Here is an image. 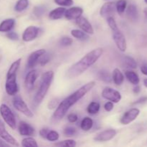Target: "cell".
Masks as SVG:
<instances>
[{"instance_id": "6da1fadb", "label": "cell", "mask_w": 147, "mask_h": 147, "mask_svg": "<svg viewBox=\"0 0 147 147\" xmlns=\"http://www.w3.org/2000/svg\"><path fill=\"white\" fill-rule=\"evenodd\" d=\"M95 85H96L95 81L89 82L78 89L76 92L72 93L68 97L65 98L63 101L60 102L52 116L53 121L58 122L62 120L69 109H70V107L76 104L82 98L84 97L90 90H91L94 88Z\"/></svg>"}, {"instance_id": "7a4b0ae2", "label": "cell", "mask_w": 147, "mask_h": 147, "mask_svg": "<svg viewBox=\"0 0 147 147\" xmlns=\"http://www.w3.org/2000/svg\"><path fill=\"white\" fill-rule=\"evenodd\" d=\"M103 54V49L98 47L89 52L88 53L83 56L79 61L75 63L67 70L66 76L69 79L76 78L98 61L100 56Z\"/></svg>"}, {"instance_id": "3957f363", "label": "cell", "mask_w": 147, "mask_h": 147, "mask_svg": "<svg viewBox=\"0 0 147 147\" xmlns=\"http://www.w3.org/2000/svg\"><path fill=\"white\" fill-rule=\"evenodd\" d=\"M54 77V73L52 70L47 71L42 76L41 82H40V88L38 90L36 93L34 98H33V105L34 107H37V106L42 103L44 98L45 97L50 86H51L52 81Z\"/></svg>"}, {"instance_id": "277c9868", "label": "cell", "mask_w": 147, "mask_h": 147, "mask_svg": "<svg viewBox=\"0 0 147 147\" xmlns=\"http://www.w3.org/2000/svg\"><path fill=\"white\" fill-rule=\"evenodd\" d=\"M0 114L5 123L10 128L12 129H16L17 123H16L15 116L9 106H7L6 104H1L0 106Z\"/></svg>"}, {"instance_id": "5b68a950", "label": "cell", "mask_w": 147, "mask_h": 147, "mask_svg": "<svg viewBox=\"0 0 147 147\" xmlns=\"http://www.w3.org/2000/svg\"><path fill=\"white\" fill-rule=\"evenodd\" d=\"M12 103L14 109L18 111H20V113H22V114H24V116H27L29 118H32L34 116L32 112L29 109L25 102L23 100V99L20 96H14L12 100Z\"/></svg>"}, {"instance_id": "8992f818", "label": "cell", "mask_w": 147, "mask_h": 147, "mask_svg": "<svg viewBox=\"0 0 147 147\" xmlns=\"http://www.w3.org/2000/svg\"><path fill=\"white\" fill-rule=\"evenodd\" d=\"M5 89L7 93L9 96H14L17 93L18 87L17 83V73H7Z\"/></svg>"}, {"instance_id": "52a82bcc", "label": "cell", "mask_w": 147, "mask_h": 147, "mask_svg": "<svg viewBox=\"0 0 147 147\" xmlns=\"http://www.w3.org/2000/svg\"><path fill=\"white\" fill-rule=\"evenodd\" d=\"M102 97L114 103H119L121 99V95L118 90L110 87H106L102 91Z\"/></svg>"}, {"instance_id": "ba28073f", "label": "cell", "mask_w": 147, "mask_h": 147, "mask_svg": "<svg viewBox=\"0 0 147 147\" xmlns=\"http://www.w3.org/2000/svg\"><path fill=\"white\" fill-rule=\"evenodd\" d=\"M113 32V39L117 46L118 49L121 52H125L127 47L126 45V40L125 38L123 33L118 29V30H114Z\"/></svg>"}, {"instance_id": "9c48e42d", "label": "cell", "mask_w": 147, "mask_h": 147, "mask_svg": "<svg viewBox=\"0 0 147 147\" xmlns=\"http://www.w3.org/2000/svg\"><path fill=\"white\" fill-rule=\"evenodd\" d=\"M139 113H140L139 109H136V108L130 109V110L126 111V113L123 115V116H122L120 122L123 125L129 124V123L134 121L138 117Z\"/></svg>"}, {"instance_id": "30bf717a", "label": "cell", "mask_w": 147, "mask_h": 147, "mask_svg": "<svg viewBox=\"0 0 147 147\" xmlns=\"http://www.w3.org/2000/svg\"><path fill=\"white\" fill-rule=\"evenodd\" d=\"M0 137L3 140L5 141L7 143H8L9 144H11L16 146H19V144L17 143L16 139L11 134H9L8 133V131L6 130L5 126H4V123L1 120H0Z\"/></svg>"}, {"instance_id": "8fae6325", "label": "cell", "mask_w": 147, "mask_h": 147, "mask_svg": "<svg viewBox=\"0 0 147 147\" xmlns=\"http://www.w3.org/2000/svg\"><path fill=\"white\" fill-rule=\"evenodd\" d=\"M40 29L35 26H30L27 27L22 34V40L24 42H30L34 40L37 37Z\"/></svg>"}, {"instance_id": "7c38bea8", "label": "cell", "mask_w": 147, "mask_h": 147, "mask_svg": "<svg viewBox=\"0 0 147 147\" xmlns=\"http://www.w3.org/2000/svg\"><path fill=\"white\" fill-rule=\"evenodd\" d=\"M116 134V131L114 129H106L103 131L98 134L94 137V140L96 142H107L111 140Z\"/></svg>"}, {"instance_id": "4fadbf2b", "label": "cell", "mask_w": 147, "mask_h": 147, "mask_svg": "<svg viewBox=\"0 0 147 147\" xmlns=\"http://www.w3.org/2000/svg\"><path fill=\"white\" fill-rule=\"evenodd\" d=\"M45 53L46 51L45 49H40V50H37L31 53L30 55L29 56L28 60H27V67L32 68V67H34L38 63V60L40 58V57Z\"/></svg>"}, {"instance_id": "5bb4252c", "label": "cell", "mask_w": 147, "mask_h": 147, "mask_svg": "<svg viewBox=\"0 0 147 147\" xmlns=\"http://www.w3.org/2000/svg\"><path fill=\"white\" fill-rule=\"evenodd\" d=\"M116 5L113 2H107L103 4L100 10V14L101 17L107 19L112 17L116 11Z\"/></svg>"}, {"instance_id": "9a60e30c", "label": "cell", "mask_w": 147, "mask_h": 147, "mask_svg": "<svg viewBox=\"0 0 147 147\" xmlns=\"http://www.w3.org/2000/svg\"><path fill=\"white\" fill-rule=\"evenodd\" d=\"M37 78V72L36 70H31L27 74L24 80V86L25 88L29 91H31L34 88V83Z\"/></svg>"}, {"instance_id": "2e32d148", "label": "cell", "mask_w": 147, "mask_h": 147, "mask_svg": "<svg viewBox=\"0 0 147 147\" xmlns=\"http://www.w3.org/2000/svg\"><path fill=\"white\" fill-rule=\"evenodd\" d=\"M76 24L80 27L81 30H83V32H86L87 34H93L94 33V30H93L91 24L85 17H80L79 18H78L76 20Z\"/></svg>"}, {"instance_id": "e0dca14e", "label": "cell", "mask_w": 147, "mask_h": 147, "mask_svg": "<svg viewBox=\"0 0 147 147\" xmlns=\"http://www.w3.org/2000/svg\"><path fill=\"white\" fill-rule=\"evenodd\" d=\"M83 10L81 7H74L65 10V12L64 15L67 20H76L78 18L81 17V15L83 14Z\"/></svg>"}, {"instance_id": "ac0fdd59", "label": "cell", "mask_w": 147, "mask_h": 147, "mask_svg": "<svg viewBox=\"0 0 147 147\" xmlns=\"http://www.w3.org/2000/svg\"><path fill=\"white\" fill-rule=\"evenodd\" d=\"M18 129L22 136H32L34 134V128L24 121L20 122Z\"/></svg>"}, {"instance_id": "d6986e66", "label": "cell", "mask_w": 147, "mask_h": 147, "mask_svg": "<svg viewBox=\"0 0 147 147\" xmlns=\"http://www.w3.org/2000/svg\"><path fill=\"white\" fill-rule=\"evenodd\" d=\"M15 24L14 19L9 18L2 21L0 24V32H9L14 27Z\"/></svg>"}, {"instance_id": "ffe728a7", "label": "cell", "mask_w": 147, "mask_h": 147, "mask_svg": "<svg viewBox=\"0 0 147 147\" xmlns=\"http://www.w3.org/2000/svg\"><path fill=\"white\" fill-rule=\"evenodd\" d=\"M126 15L128 18L132 22H136L139 19V12H138L137 7L134 4H131L128 7L126 10Z\"/></svg>"}, {"instance_id": "44dd1931", "label": "cell", "mask_w": 147, "mask_h": 147, "mask_svg": "<svg viewBox=\"0 0 147 147\" xmlns=\"http://www.w3.org/2000/svg\"><path fill=\"white\" fill-rule=\"evenodd\" d=\"M65 9L64 7H57L52 10L49 14V18L52 20H56L61 19L65 12Z\"/></svg>"}, {"instance_id": "7402d4cb", "label": "cell", "mask_w": 147, "mask_h": 147, "mask_svg": "<svg viewBox=\"0 0 147 147\" xmlns=\"http://www.w3.org/2000/svg\"><path fill=\"white\" fill-rule=\"evenodd\" d=\"M112 78L115 84L117 86H121L124 80V76L119 69L116 68L113 72Z\"/></svg>"}, {"instance_id": "603a6c76", "label": "cell", "mask_w": 147, "mask_h": 147, "mask_svg": "<svg viewBox=\"0 0 147 147\" xmlns=\"http://www.w3.org/2000/svg\"><path fill=\"white\" fill-rule=\"evenodd\" d=\"M125 76H126V78L128 79L131 83L134 85H138L139 83V76L136 74L135 72L131 71V70H127L125 73Z\"/></svg>"}, {"instance_id": "cb8c5ba5", "label": "cell", "mask_w": 147, "mask_h": 147, "mask_svg": "<svg viewBox=\"0 0 147 147\" xmlns=\"http://www.w3.org/2000/svg\"><path fill=\"white\" fill-rule=\"evenodd\" d=\"M71 34L73 37H76V39L82 40V41H86V40H89V38H90V37L88 35L87 33L79 30H73L71 31Z\"/></svg>"}, {"instance_id": "d4e9b609", "label": "cell", "mask_w": 147, "mask_h": 147, "mask_svg": "<svg viewBox=\"0 0 147 147\" xmlns=\"http://www.w3.org/2000/svg\"><path fill=\"white\" fill-rule=\"evenodd\" d=\"M93 126V121L90 117H85L80 123V128L85 131L90 130Z\"/></svg>"}, {"instance_id": "484cf974", "label": "cell", "mask_w": 147, "mask_h": 147, "mask_svg": "<svg viewBox=\"0 0 147 147\" xmlns=\"http://www.w3.org/2000/svg\"><path fill=\"white\" fill-rule=\"evenodd\" d=\"M98 77L102 81L105 83H111V76L110 73L106 70H101L98 73Z\"/></svg>"}, {"instance_id": "4316f807", "label": "cell", "mask_w": 147, "mask_h": 147, "mask_svg": "<svg viewBox=\"0 0 147 147\" xmlns=\"http://www.w3.org/2000/svg\"><path fill=\"white\" fill-rule=\"evenodd\" d=\"M100 104L99 103L96 101H93L88 105L87 108V111L88 113H90V114L94 115L96 113H98L99 110H100Z\"/></svg>"}, {"instance_id": "83f0119b", "label": "cell", "mask_w": 147, "mask_h": 147, "mask_svg": "<svg viewBox=\"0 0 147 147\" xmlns=\"http://www.w3.org/2000/svg\"><path fill=\"white\" fill-rule=\"evenodd\" d=\"M29 5L28 0H18L17 2L16 3L15 7H14V10L18 12L24 11V9L27 8Z\"/></svg>"}, {"instance_id": "f1b7e54d", "label": "cell", "mask_w": 147, "mask_h": 147, "mask_svg": "<svg viewBox=\"0 0 147 147\" xmlns=\"http://www.w3.org/2000/svg\"><path fill=\"white\" fill-rule=\"evenodd\" d=\"M123 63L127 67L135 69L137 67V63L136 60L131 56H125L123 57Z\"/></svg>"}, {"instance_id": "f546056e", "label": "cell", "mask_w": 147, "mask_h": 147, "mask_svg": "<svg viewBox=\"0 0 147 147\" xmlns=\"http://www.w3.org/2000/svg\"><path fill=\"white\" fill-rule=\"evenodd\" d=\"M22 146L24 147H37L38 146V144H37V142H36L34 139H33L32 137H27L23 139L22 142Z\"/></svg>"}, {"instance_id": "4dcf8cb0", "label": "cell", "mask_w": 147, "mask_h": 147, "mask_svg": "<svg viewBox=\"0 0 147 147\" xmlns=\"http://www.w3.org/2000/svg\"><path fill=\"white\" fill-rule=\"evenodd\" d=\"M55 146H70V147H74L76 146V142L74 140H72V139H67V140H64L62 141V142H59L55 144Z\"/></svg>"}, {"instance_id": "1f68e13d", "label": "cell", "mask_w": 147, "mask_h": 147, "mask_svg": "<svg viewBox=\"0 0 147 147\" xmlns=\"http://www.w3.org/2000/svg\"><path fill=\"white\" fill-rule=\"evenodd\" d=\"M126 5H127V2L126 0H119L116 4V8L118 12L121 14H123L126 9Z\"/></svg>"}, {"instance_id": "d6a6232c", "label": "cell", "mask_w": 147, "mask_h": 147, "mask_svg": "<svg viewBox=\"0 0 147 147\" xmlns=\"http://www.w3.org/2000/svg\"><path fill=\"white\" fill-rule=\"evenodd\" d=\"M45 11L46 7L44 6H37V7H34V10H33V13L37 17L42 16L44 13H45Z\"/></svg>"}, {"instance_id": "836d02e7", "label": "cell", "mask_w": 147, "mask_h": 147, "mask_svg": "<svg viewBox=\"0 0 147 147\" xmlns=\"http://www.w3.org/2000/svg\"><path fill=\"white\" fill-rule=\"evenodd\" d=\"M46 139L50 142H55V141L58 140L59 134L55 131H50L47 134Z\"/></svg>"}, {"instance_id": "e575fe53", "label": "cell", "mask_w": 147, "mask_h": 147, "mask_svg": "<svg viewBox=\"0 0 147 147\" xmlns=\"http://www.w3.org/2000/svg\"><path fill=\"white\" fill-rule=\"evenodd\" d=\"M107 22L109 26L110 27V28L111 29L112 31H114V30H118V26L117 24H116V21H115L114 18L113 17H108L107 18Z\"/></svg>"}, {"instance_id": "d590c367", "label": "cell", "mask_w": 147, "mask_h": 147, "mask_svg": "<svg viewBox=\"0 0 147 147\" xmlns=\"http://www.w3.org/2000/svg\"><path fill=\"white\" fill-rule=\"evenodd\" d=\"M63 134L67 136H74L76 134V129L73 126H67L63 131Z\"/></svg>"}, {"instance_id": "8d00e7d4", "label": "cell", "mask_w": 147, "mask_h": 147, "mask_svg": "<svg viewBox=\"0 0 147 147\" xmlns=\"http://www.w3.org/2000/svg\"><path fill=\"white\" fill-rule=\"evenodd\" d=\"M73 43V40L69 37H63L60 39V44L62 46H70Z\"/></svg>"}, {"instance_id": "74e56055", "label": "cell", "mask_w": 147, "mask_h": 147, "mask_svg": "<svg viewBox=\"0 0 147 147\" xmlns=\"http://www.w3.org/2000/svg\"><path fill=\"white\" fill-rule=\"evenodd\" d=\"M55 2L60 6H64V7H69L73 4V0H54Z\"/></svg>"}, {"instance_id": "f35d334b", "label": "cell", "mask_w": 147, "mask_h": 147, "mask_svg": "<svg viewBox=\"0 0 147 147\" xmlns=\"http://www.w3.org/2000/svg\"><path fill=\"white\" fill-rule=\"evenodd\" d=\"M49 61H50V55L46 54L45 53L40 57V60L39 62H40L41 65H45L47 64Z\"/></svg>"}, {"instance_id": "ab89813d", "label": "cell", "mask_w": 147, "mask_h": 147, "mask_svg": "<svg viewBox=\"0 0 147 147\" xmlns=\"http://www.w3.org/2000/svg\"><path fill=\"white\" fill-rule=\"evenodd\" d=\"M59 105V101L57 98H54L52 99L51 100H50V102L48 103V109H54L56 107H57V106Z\"/></svg>"}, {"instance_id": "60d3db41", "label": "cell", "mask_w": 147, "mask_h": 147, "mask_svg": "<svg viewBox=\"0 0 147 147\" xmlns=\"http://www.w3.org/2000/svg\"><path fill=\"white\" fill-rule=\"evenodd\" d=\"M7 38H9L11 40H14V41H16V40H19V35L14 32H9L7 34Z\"/></svg>"}, {"instance_id": "b9f144b4", "label": "cell", "mask_w": 147, "mask_h": 147, "mask_svg": "<svg viewBox=\"0 0 147 147\" xmlns=\"http://www.w3.org/2000/svg\"><path fill=\"white\" fill-rule=\"evenodd\" d=\"M78 116L76 114V113H70V114L67 116V119H68L70 123H75L78 121Z\"/></svg>"}, {"instance_id": "7bdbcfd3", "label": "cell", "mask_w": 147, "mask_h": 147, "mask_svg": "<svg viewBox=\"0 0 147 147\" xmlns=\"http://www.w3.org/2000/svg\"><path fill=\"white\" fill-rule=\"evenodd\" d=\"M104 109L106 111H111L113 109V103L111 101L106 102L104 105Z\"/></svg>"}, {"instance_id": "ee69618b", "label": "cell", "mask_w": 147, "mask_h": 147, "mask_svg": "<svg viewBox=\"0 0 147 147\" xmlns=\"http://www.w3.org/2000/svg\"><path fill=\"white\" fill-rule=\"evenodd\" d=\"M49 130L47 128H43L40 131V135L42 138H44V139H46V136H47V134H48Z\"/></svg>"}, {"instance_id": "f6af8a7d", "label": "cell", "mask_w": 147, "mask_h": 147, "mask_svg": "<svg viewBox=\"0 0 147 147\" xmlns=\"http://www.w3.org/2000/svg\"><path fill=\"white\" fill-rule=\"evenodd\" d=\"M141 71L144 75L147 76V64L142 65V66L141 67Z\"/></svg>"}, {"instance_id": "bcb514c9", "label": "cell", "mask_w": 147, "mask_h": 147, "mask_svg": "<svg viewBox=\"0 0 147 147\" xmlns=\"http://www.w3.org/2000/svg\"><path fill=\"white\" fill-rule=\"evenodd\" d=\"M147 100V97H142L141 98H139V100H136V102L134 103V104H138V103H144Z\"/></svg>"}, {"instance_id": "7dc6e473", "label": "cell", "mask_w": 147, "mask_h": 147, "mask_svg": "<svg viewBox=\"0 0 147 147\" xmlns=\"http://www.w3.org/2000/svg\"><path fill=\"white\" fill-rule=\"evenodd\" d=\"M9 146V144H7L6 142H4V141H3V139L0 137V147H7Z\"/></svg>"}, {"instance_id": "c3c4849f", "label": "cell", "mask_w": 147, "mask_h": 147, "mask_svg": "<svg viewBox=\"0 0 147 147\" xmlns=\"http://www.w3.org/2000/svg\"><path fill=\"white\" fill-rule=\"evenodd\" d=\"M139 92H140V87H139V86H137V85H136V87L134 88V93H136V94H137V93H139Z\"/></svg>"}, {"instance_id": "681fc988", "label": "cell", "mask_w": 147, "mask_h": 147, "mask_svg": "<svg viewBox=\"0 0 147 147\" xmlns=\"http://www.w3.org/2000/svg\"><path fill=\"white\" fill-rule=\"evenodd\" d=\"M144 12V14H145V19H146V20L147 21V8L145 9Z\"/></svg>"}, {"instance_id": "f907efd6", "label": "cell", "mask_w": 147, "mask_h": 147, "mask_svg": "<svg viewBox=\"0 0 147 147\" xmlns=\"http://www.w3.org/2000/svg\"><path fill=\"white\" fill-rule=\"evenodd\" d=\"M144 86L147 88V78H145L144 80Z\"/></svg>"}, {"instance_id": "816d5d0a", "label": "cell", "mask_w": 147, "mask_h": 147, "mask_svg": "<svg viewBox=\"0 0 147 147\" xmlns=\"http://www.w3.org/2000/svg\"><path fill=\"white\" fill-rule=\"evenodd\" d=\"M144 1H145V2H146V4H147V0H144Z\"/></svg>"}]
</instances>
